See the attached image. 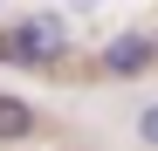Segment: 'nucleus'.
<instances>
[{"label":"nucleus","mask_w":158,"mask_h":151,"mask_svg":"<svg viewBox=\"0 0 158 151\" xmlns=\"http://www.w3.org/2000/svg\"><path fill=\"white\" fill-rule=\"evenodd\" d=\"M62 48H69L62 14H28L14 35H0V55H7V62H55Z\"/></svg>","instance_id":"1"},{"label":"nucleus","mask_w":158,"mask_h":151,"mask_svg":"<svg viewBox=\"0 0 158 151\" xmlns=\"http://www.w3.org/2000/svg\"><path fill=\"white\" fill-rule=\"evenodd\" d=\"M21 137H35V103L0 96V144H21Z\"/></svg>","instance_id":"3"},{"label":"nucleus","mask_w":158,"mask_h":151,"mask_svg":"<svg viewBox=\"0 0 158 151\" xmlns=\"http://www.w3.org/2000/svg\"><path fill=\"white\" fill-rule=\"evenodd\" d=\"M151 55H158V41H144V35H117L110 48H103V76H144Z\"/></svg>","instance_id":"2"},{"label":"nucleus","mask_w":158,"mask_h":151,"mask_svg":"<svg viewBox=\"0 0 158 151\" xmlns=\"http://www.w3.org/2000/svg\"><path fill=\"white\" fill-rule=\"evenodd\" d=\"M138 137H144V144H158V103H144V117H138Z\"/></svg>","instance_id":"4"}]
</instances>
